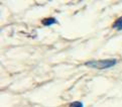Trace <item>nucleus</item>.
<instances>
[{"label": "nucleus", "instance_id": "nucleus-3", "mask_svg": "<svg viewBox=\"0 0 122 107\" xmlns=\"http://www.w3.org/2000/svg\"><path fill=\"white\" fill-rule=\"evenodd\" d=\"M113 28L117 29V31H122V16L115 20V22L113 23Z\"/></svg>", "mask_w": 122, "mask_h": 107}, {"label": "nucleus", "instance_id": "nucleus-4", "mask_svg": "<svg viewBox=\"0 0 122 107\" xmlns=\"http://www.w3.org/2000/svg\"><path fill=\"white\" fill-rule=\"evenodd\" d=\"M69 107H84V104H83V102L80 101H74L72 103H70Z\"/></svg>", "mask_w": 122, "mask_h": 107}, {"label": "nucleus", "instance_id": "nucleus-2", "mask_svg": "<svg viewBox=\"0 0 122 107\" xmlns=\"http://www.w3.org/2000/svg\"><path fill=\"white\" fill-rule=\"evenodd\" d=\"M41 23L46 26H50V25H53L55 23H56V19L55 17H46V18H43L41 20Z\"/></svg>", "mask_w": 122, "mask_h": 107}, {"label": "nucleus", "instance_id": "nucleus-1", "mask_svg": "<svg viewBox=\"0 0 122 107\" xmlns=\"http://www.w3.org/2000/svg\"><path fill=\"white\" fill-rule=\"evenodd\" d=\"M117 61L115 59H106V60H98V61H89L86 62L85 65L87 67L93 68L96 70H106L114 67Z\"/></svg>", "mask_w": 122, "mask_h": 107}]
</instances>
